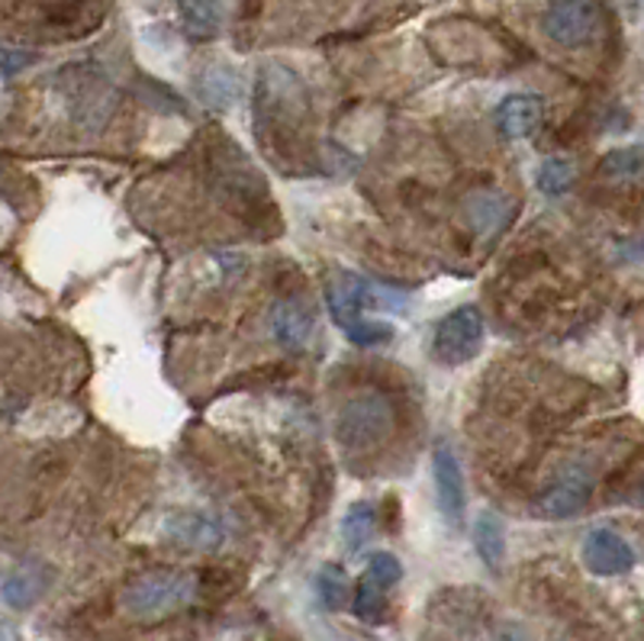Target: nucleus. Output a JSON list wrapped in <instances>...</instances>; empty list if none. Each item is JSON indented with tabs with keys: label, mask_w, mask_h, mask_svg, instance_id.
Returning a JSON list of instances; mask_svg holds the SVG:
<instances>
[{
	"label": "nucleus",
	"mask_w": 644,
	"mask_h": 641,
	"mask_svg": "<svg viewBox=\"0 0 644 641\" xmlns=\"http://www.w3.org/2000/svg\"><path fill=\"white\" fill-rule=\"evenodd\" d=\"M255 136L262 149L280 162L303 152L306 136V91L283 65H265L255 85Z\"/></svg>",
	"instance_id": "f257e3e1"
},
{
	"label": "nucleus",
	"mask_w": 644,
	"mask_h": 641,
	"mask_svg": "<svg viewBox=\"0 0 644 641\" xmlns=\"http://www.w3.org/2000/svg\"><path fill=\"white\" fill-rule=\"evenodd\" d=\"M326 300H329V313L336 319V326L349 336L352 345L374 349L393 339V326L370 319V310H383V313H403L406 310V293L387 284H377L362 275H339L329 280L326 287Z\"/></svg>",
	"instance_id": "f03ea898"
},
{
	"label": "nucleus",
	"mask_w": 644,
	"mask_h": 641,
	"mask_svg": "<svg viewBox=\"0 0 644 641\" xmlns=\"http://www.w3.org/2000/svg\"><path fill=\"white\" fill-rule=\"evenodd\" d=\"M197 574L178 567H155L132 577L119 596L123 609L139 623H155L175 616L197 600Z\"/></svg>",
	"instance_id": "7ed1b4c3"
},
{
	"label": "nucleus",
	"mask_w": 644,
	"mask_h": 641,
	"mask_svg": "<svg viewBox=\"0 0 644 641\" xmlns=\"http://www.w3.org/2000/svg\"><path fill=\"white\" fill-rule=\"evenodd\" d=\"M336 429H339V442L349 452H368L374 445H380L387 432L393 429V406L377 390L358 393L342 406Z\"/></svg>",
	"instance_id": "20e7f679"
},
{
	"label": "nucleus",
	"mask_w": 644,
	"mask_h": 641,
	"mask_svg": "<svg viewBox=\"0 0 644 641\" xmlns=\"http://www.w3.org/2000/svg\"><path fill=\"white\" fill-rule=\"evenodd\" d=\"M483 332H487V323H483V313L477 306H458V310H452L439 323V329H435L432 359L452 367L477 359V352L483 345Z\"/></svg>",
	"instance_id": "39448f33"
},
{
	"label": "nucleus",
	"mask_w": 644,
	"mask_h": 641,
	"mask_svg": "<svg viewBox=\"0 0 644 641\" xmlns=\"http://www.w3.org/2000/svg\"><path fill=\"white\" fill-rule=\"evenodd\" d=\"M599 20H603L599 0H552L542 16V29L554 46L580 49L596 36Z\"/></svg>",
	"instance_id": "423d86ee"
},
{
	"label": "nucleus",
	"mask_w": 644,
	"mask_h": 641,
	"mask_svg": "<svg viewBox=\"0 0 644 641\" xmlns=\"http://www.w3.org/2000/svg\"><path fill=\"white\" fill-rule=\"evenodd\" d=\"M213 172L219 178V193L226 200H232V210H242V206H255L258 200L268 197L262 178L252 172L249 159L236 149V142H223L216 162H213Z\"/></svg>",
	"instance_id": "0eeeda50"
},
{
	"label": "nucleus",
	"mask_w": 644,
	"mask_h": 641,
	"mask_svg": "<svg viewBox=\"0 0 644 641\" xmlns=\"http://www.w3.org/2000/svg\"><path fill=\"white\" fill-rule=\"evenodd\" d=\"M65 97L72 103V116L85 126V129H100L110 113H113V88L88 72H68V85Z\"/></svg>",
	"instance_id": "6e6552de"
},
{
	"label": "nucleus",
	"mask_w": 644,
	"mask_h": 641,
	"mask_svg": "<svg viewBox=\"0 0 644 641\" xmlns=\"http://www.w3.org/2000/svg\"><path fill=\"white\" fill-rule=\"evenodd\" d=\"M432 477H435V497H439V510L445 516V523L452 529H458L464 519V506H467V493H464V470L455 455V449L449 442H439L432 449Z\"/></svg>",
	"instance_id": "1a4fd4ad"
},
{
	"label": "nucleus",
	"mask_w": 644,
	"mask_h": 641,
	"mask_svg": "<svg viewBox=\"0 0 644 641\" xmlns=\"http://www.w3.org/2000/svg\"><path fill=\"white\" fill-rule=\"evenodd\" d=\"M580 554H583L586 570L596 574V577H619V574H629L635 567V551L613 529H593L583 539Z\"/></svg>",
	"instance_id": "9d476101"
},
{
	"label": "nucleus",
	"mask_w": 644,
	"mask_h": 641,
	"mask_svg": "<svg viewBox=\"0 0 644 641\" xmlns=\"http://www.w3.org/2000/svg\"><path fill=\"white\" fill-rule=\"evenodd\" d=\"M590 490H593V480L586 470H567L564 477H557L552 487L535 500V513L545 516V519H570L577 516L586 500H590Z\"/></svg>",
	"instance_id": "9b49d317"
},
{
	"label": "nucleus",
	"mask_w": 644,
	"mask_h": 641,
	"mask_svg": "<svg viewBox=\"0 0 644 641\" xmlns=\"http://www.w3.org/2000/svg\"><path fill=\"white\" fill-rule=\"evenodd\" d=\"M268 323H272V336H275L277 345H283L290 352H303L316 332V316L300 300H277Z\"/></svg>",
	"instance_id": "f8f14e48"
},
{
	"label": "nucleus",
	"mask_w": 644,
	"mask_h": 641,
	"mask_svg": "<svg viewBox=\"0 0 644 641\" xmlns=\"http://www.w3.org/2000/svg\"><path fill=\"white\" fill-rule=\"evenodd\" d=\"M542 113H545V103L535 93H513L500 100L493 123L503 139H526L542 123Z\"/></svg>",
	"instance_id": "ddd939ff"
},
{
	"label": "nucleus",
	"mask_w": 644,
	"mask_h": 641,
	"mask_svg": "<svg viewBox=\"0 0 644 641\" xmlns=\"http://www.w3.org/2000/svg\"><path fill=\"white\" fill-rule=\"evenodd\" d=\"M168 539L185 545V549L197 551H213L223 545L226 532L223 526L213 519V516H203V513H181L168 523Z\"/></svg>",
	"instance_id": "4468645a"
},
{
	"label": "nucleus",
	"mask_w": 644,
	"mask_h": 641,
	"mask_svg": "<svg viewBox=\"0 0 644 641\" xmlns=\"http://www.w3.org/2000/svg\"><path fill=\"white\" fill-rule=\"evenodd\" d=\"M178 16L187 39L210 42L223 29V0H178Z\"/></svg>",
	"instance_id": "2eb2a0df"
},
{
	"label": "nucleus",
	"mask_w": 644,
	"mask_h": 641,
	"mask_svg": "<svg viewBox=\"0 0 644 641\" xmlns=\"http://www.w3.org/2000/svg\"><path fill=\"white\" fill-rule=\"evenodd\" d=\"M464 213H467L470 226L480 236H493V232H500L506 226V219L513 213V203L503 193H496V190H477V193L467 197Z\"/></svg>",
	"instance_id": "dca6fc26"
},
{
	"label": "nucleus",
	"mask_w": 644,
	"mask_h": 641,
	"mask_svg": "<svg viewBox=\"0 0 644 641\" xmlns=\"http://www.w3.org/2000/svg\"><path fill=\"white\" fill-rule=\"evenodd\" d=\"M46 590V570L39 564H16L3 577V603L13 609L33 606Z\"/></svg>",
	"instance_id": "f3484780"
},
{
	"label": "nucleus",
	"mask_w": 644,
	"mask_h": 641,
	"mask_svg": "<svg viewBox=\"0 0 644 641\" xmlns=\"http://www.w3.org/2000/svg\"><path fill=\"white\" fill-rule=\"evenodd\" d=\"M473 549L480 554V561L490 567V570H500L503 567V557H506V526L496 513H480L473 519Z\"/></svg>",
	"instance_id": "a211bd4d"
},
{
	"label": "nucleus",
	"mask_w": 644,
	"mask_h": 641,
	"mask_svg": "<svg viewBox=\"0 0 644 641\" xmlns=\"http://www.w3.org/2000/svg\"><path fill=\"white\" fill-rule=\"evenodd\" d=\"M374 529H377V510H374V503H368V500L352 503L349 513H345V519H342V542H345V549H365L370 542V536H374Z\"/></svg>",
	"instance_id": "6ab92c4d"
},
{
	"label": "nucleus",
	"mask_w": 644,
	"mask_h": 641,
	"mask_svg": "<svg viewBox=\"0 0 644 641\" xmlns=\"http://www.w3.org/2000/svg\"><path fill=\"white\" fill-rule=\"evenodd\" d=\"M316 590H319L323 606H326V609H332V613L345 609V606H349V600H352V580H349V574H345L339 564H326V567L319 570V577H316Z\"/></svg>",
	"instance_id": "aec40b11"
},
{
	"label": "nucleus",
	"mask_w": 644,
	"mask_h": 641,
	"mask_svg": "<svg viewBox=\"0 0 644 641\" xmlns=\"http://www.w3.org/2000/svg\"><path fill=\"white\" fill-rule=\"evenodd\" d=\"M599 175L609 181H635L644 175V146H626L599 162Z\"/></svg>",
	"instance_id": "412c9836"
},
{
	"label": "nucleus",
	"mask_w": 644,
	"mask_h": 641,
	"mask_svg": "<svg viewBox=\"0 0 644 641\" xmlns=\"http://www.w3.org/2000/svg\"><path fill=\"white\" fill-rule=\"evenodd\" d=\"M200 88L210 106L216 110H226L236 103V93H239V75L229 72V68H210L203 78H200Z\"/></svg>",
	"instance_id": "4be33fe9"
},
{
	"label": "nucleus",
	"mask_w": 644,
	"mask_h": 641,
	"mask_svg": "<svg viewBox=\"0 0 644 641\" xmlns=\"http://www.w3.org/2000/svg\"><path fill=\"white\" fill-rule=\"evenodd\" d=\"M573 181H577L573 162H570V159H560V155L545 159V162L539 165V175H535V187H539L542 193H548V197L567 193V190L573 187Z\"/></svg>",
	"instance_id": "5701e85b"
},
{
	"label": "nucleus",
	"mask_w": 644,
	"mask_h": 641,
	"mask_svg": "<svg viewBox=\"0 0 644 641\" xmlns=\"http://www.w3.org/2000/svg\"><path fill=\"white\" fill-rule=\"evenodd\" d=\"M383 593H387V587H380L374 577H362L358 580V590H355V596H352V609H355V616L362 619V623H380L383 619V609H387V600H383Z\"/></svg>",
	"instance_id": "b1692460"
},
{
	"label": "nucleus",
	"mask_w": 644,
	"mask_h": 641,
	"mask_svg": "<svg viewBox=\"0 0 644 641\" xmlns=\"http://www.w3.org/2000/svg\"><path fill=\"white\" fill-rule=\"evenodd\" d=\"M368 577H374L380 587H396L400 583V577H403V564H400V557L396 554H390V551H374L368 557V570H365Z\"/></svg>",
	"instance_id": "393cba45"
},
{
	"label": "nucleus",
	"mask_w": 644,
	"mask_h": 641,
	"mask_svg": "<svg viewBox=\"0 0 644 641\" xmlns=\"http://www.w3.org/2000/svg\"><path fill=\"white\" fill-rule=\"evenodd\" d=\"M245 272V259L242 255H213L210 259V275L203 280H232Z\"/></svg>",
	"instance_id": "a878e982"
},
{
	"label": "nucleus",
	"mask_w": 644,
	"mask_h": 641,
	"mask_svg": "<svg viewBox=\"0 0 644 641\" xmlns=\"http://www.w3.org/2000/svg\"><path fill=\"white\" fill-rule=\"evenodd\" d=\"M36 62V52H29V49H13V46H7L3 49V78L10 81L20 68H26V65H33Z\"/></svg>",
	"instance_id": "bb28decb"
},
{
	"label": "nucleus",
	"mask_w": 644,
	"mask_h": 641,
	"mask_svg": "<svg viewBox=\"0 0 644 641\" xmlns=\"http://www.w3.org/2000/svg\"><path fill=\"white\" fill-rule=\"evenodd\" d=\"M619 259L622 262H644V236L642 239H632V242H622L619 246Z\"/></svg>",
	"instance_id": "cd10ccee"
}]
</instances>
